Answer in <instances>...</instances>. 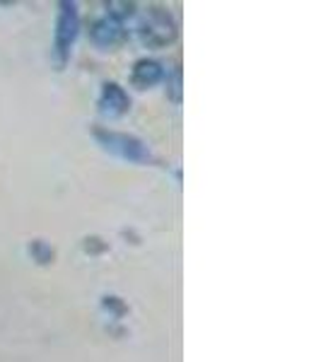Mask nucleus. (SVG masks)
<instances>
[{"label": "nucleus", "instance_id": "obj_4", "mask_svg": "<svg viewBox=\"0 0 321 362\" xmlns=\"http://www.w3.org/2000/svg\"><path fill=\"white\" fill-rule=\"evenodd\" d=\"M128 37V29L124 22L114 20L112 15H104L95 20L90 25V42L97 46V49L107 51V49H114L119 46L121 42H126Z\"/></svg>", "mask_w": 321, "mask_h": 362}, {"label": "nucleus", "instance_id": "obj_7", "mask_svg": "<svg viewBox=\"0 0 321 362\" xmlns=\"http://www.w3.org/2000/svg\"><path fill=\"white\" fill-rule=\"evenodd\" d=\"M165 85H167V97L174 104H182V66L174 63L172 70L165 73Z\"/></svg>", "mask_w": 321, "mask_h": 362}, {"label": "nucleus", "instance_id": "obj_8", "mask_svg": "<svg viewBox=\"0 0 321 362\" xmlns=\"http://www.w3.org/2000/svg\"><path fill=\"white\" fill-rule=\"evenodd\" d=\"M27 251L39 266H49V264H54V259H56V251L51 249L44 239H34V242H29Z\"/></svg>", "mask_w": 321, "mask_h": 362}, {"label": "nucleus", "instance_id": "obj_1", "mask_svg": "<svg viewBox=\"0 0 321 362\" xmlns=\"http://www.w3.org/2000/svg\"><path fill=\"white\" fill-rule=\"evenodd\" d=\"M136 34L145 49H167L177 42L179 25L174 15L162 5H148L136 25Z\"/></svg>", "mask_w": 321, "mask_h": 362}, {"label": "nucleus", "instance_id": "obj_3", "mask_svg": "<svg viewBox=\"0 0 321 362\" xmlns=\"http://www.w3.org/2000/svg\"><path fill=\"white\" fill-rule=\"evenodd\" d=\"M80 34V10L78 3L73 0H61L58 3V15H56V29H54V46H51V54H54V63L58 70L66 68L73 54V46L78 42Z\"/></svg>", "mask_w": 321, "mask_h": 362}, {"label": "nucleus", "instance_id": "obj_9", "mask_svg": "<svg viewBox=\"0 0 321 362\" xmlns=\"http://www.w3.org/2000/svg\"><path fill=\"white\" fill-rule=\"evenodd\" d=\"M102 307H104V312H109L114 319H121V317H126V314H128V305L116 295H104L102 297Z\"/></svg>", "mask_w": 321, "mask_h": 362}, {"label": "nucleus", "instance_id": "obj_10", "mask_svg": "<svg viewBox=\"0 0 321 362\" xmlns=\"http://www.w3.org/2000/svg\"><path fill=\"white\" fill-rule=\"evenodd\" d=\"M83 249H85V254H92V256H97V254H104V251L109 249V244L104 242L102 237H85V242H83Z\"/></svg>", "mask_w": 321, "mask_h": 362}, {"label": "nucleus", "instance_id": "obj_5", "mask_svg": "<svg viewBox=\"0 0 321 362\" xmlns=\"http://www.w3.org/2000/svg\"><path fill=\"white\" fill-rule=\"evenodd\" d=\"M97 107L99 114L107 116V119H121L131 109V97H128V92L119 83H104L97 99Z\"/></svg>", "mask_w": 321, "mask_h": 362}, {"label": "nucleus", "instance_id": "obj_6", "mask_svg": "<svg viewBox=\"0 0 321 362\" xmlns=\"http://www.w3.org/2000/svg\"><path fill=\"white\" fill-rule=\"evenodd\" d=\"M165 80V66L155 58H140V61L133 63L131 70V85L138 87V90H150L157 83Z\"/></svg>", "mask_w": 321, "mask_h": 362}, {"label": "nucleus", "instance_id": "obj_2", "mask_svg": "<svg viewBox=\"0 0 321 362\" xmlns=\"http://www.w3.org/2000/svg\"><path fill=\"white\" fill-rule=\"evenodd\" d=\"M92 138L97 140L99 148L124 162H133V165H150L153 162V153H150L148 143L140 140L138 136H131V133L95 126L92 128Z\"/></svg>", "mask_w": 321, "mask_h": 362}]
</instances>
